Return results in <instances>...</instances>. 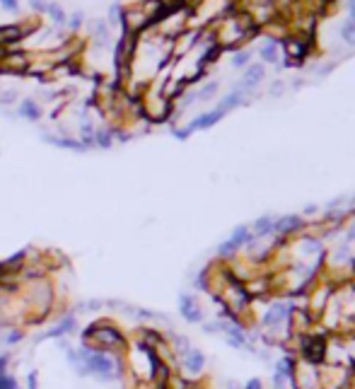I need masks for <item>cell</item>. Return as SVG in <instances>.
Segmentation results:
<instances>
[{
    "label": "cell",
    "mask_w": 355,
    "mask_h": 389,
    "mask_svg": "<svg viewBox=\"0 0 355 389\" xmlns=\"http://www.w3.org/2000/svg\"><path fill=\"white\" fill-rule=\"evenodd\" d=\"M82 344L89 346V348H97V351H104V353H111V356H123L126 348H128L123 331L119 326H114L109 319L89 324L82 331Z\"/></svg>",
    "instance_id": "1"
},
{
    "label": "cell",
    "mask_w": 355,
    "mask_h": 389,
    "mask_svg": "<svg viewBox=\"0 0 355 389\" xmlns=\"http://www.w3.org/2000/svg\"><path fill=\"white\" fill-rule=\"evenodd\" d=\"M41 140L56 145V148H63V150H73V153H85V150H87V148H85V143H82L80 138H68V135L44 133V135H41Z\"/></svg>",
    "instance_id": "2"
},
{
    "label": "cell",
    "mask_w": 355,
    "mask_h": 389,
    "mask_svg": "<svg viewBox=\"0 0 355 389\" xmlns=\"http://www.w3.org/2000/svg\"><path fill=\"white\" fill-rule=\"evenodd\" d=\"M75 324H78L75 314H66V317H61V319H58V324H56L54 329H48L41 338H63V336H68V333L75 331Z\"/></svg>",
    "instance_id": "3"
},
{
    "label": "cell",
    "mask_w": 355,
    "mask_h": 389,
    "mask_svg": "<svg viewBox=\"0 0 355 389\" xmlns=\"http://www.w3.org/2000/svg\"><path fill=\"white\" fill-rule=\"evenodd\" d=\"M179 312H181V317L186 319V322H191V324H198L200 322V307H198V302L193 300L191 295H181L179 298Z\"/></svg>",
    "instance_id": "4"
},
{
    "label": "cell",
    "mask_w": 355,
    "mask_h": 389,
    "mask_svg": "<svg viewBox=\"0 0 355 389\" xmlns=\"http://www.w3.org/2000/svg\"><path fill=\"white\" fill-rule=\"evenodd\" d=\"M92 44L97 46V48H107L111 41V29L107 20H92Z\"/></svg>",
    "instance_id": "5"
},
{
    "label": "cell",
    "mask_w": 355,
    "mask_h": 389,
    "mask_svg": "<svg viewBox=\"0 0 355 389\" xmlns=\"http://www.w3.org/2000/svg\"><path fill=\"white\" fill-rule=\"evenodd\" d=\"M222 116H225V111H220V109H213V111H208V114H200V116H196V119L189 123V131L193 133V131L211 128V126H215V123L220 121Z\"/></svg>",
    "instance_id": "6"
},
{
    "label": "cell",
    "mask_w": 355,
    "mask_h": 389,
    "mask_svg": "<svg viewBox=\"0 0 355 389\" xmlns=\"http://www.w3.org/2000/svg\"><path fill=\"white\" fill-rule=\"evenodd\" d=\"M184 367H186V372H191V375H198V372H203V367H206V356L200 351H196V348H189L184 353Z\"/></svg>",
    "instance_id": "7"
},
{
    "label": "cell",
    "mask_w": 355,
    "mask_h": 389,
    "mask_svg": "<svg viewBox=\"0 0 355 389\" xmlns=\"http://www.w3.org/2000/svg\"><path fill=\"white\" fill-rule=\"evenodd\" d=\"M17 114L22 119H27V121H39L41 119V107H39L36 100H22L20 107H17Z\"/></svg>",
    "instance_id": "8"
},
{
    "label": "cell",
    "mask_w": 355,
    "mask_h": 389,
    "mask_svg": "<svg viewBox=\"0 0 355 389\" xmlns=\"http://www.w3.org/2000/svg\"><path fill=\"white\" fill-rule=\"evenodd\" d=\"M261 80H264V66H249L244 70V78H242L239 89H254Z\"/></svg>",
    "instance_id": "9"
},
{
    "label": "cell",
    "mask_w": 355,
    "mask_h": 389,
    "mask_svg": "<svg viewBox=\"0 0 355 389\" xmlns=\"http://www.w3.org/2000/svg\"><path fill=\"white\" fill-rule=\"evenodd\" d=\"M46 17L54 22V27H66V22H68V15H66V10L56 3V0H48V8H46Z\"/></svg>",
    "instance_id": "10"
},
{
    "label": "cell",
    "mask_w": 355,
    "mask_h": 389,
    "mask_svg": "<svg viewBox=\"0 0 355 389\" xmlns=\"http://www.w3.org/2000/svg\"><path fill=\"white\" fill-rule=\"evenodd\" d=\"M92 143H94V148H111L114 145V131H111V126H97L94 135H92Z\"/></svg>",
    "instance_id": "11"
},
{
    "label": "cell",
    "mask_w": 355,
    "mask_h": 389,
    "mask_svg": "<svg viewBox=\"0 0 355 389\" xmlns=\"http://www.w3.org/2000/svg\"><path fill=\"white\" fill-rule=\"evenodd\" d=\"M239 104H244V89H239V87H237V89L232 92V94H227V97H225V100L220 102V107H218V109L227 114V111L237 109Z\"/></svg>",
    "instance_id": "12"
},
{
    "label": "cell",
    "mask_w": 355,
    "mask_h": 389,
    "mask_svg": "<svg viewBox=\"0 0 355 389\" xmlns=\"http://www.w3.org/2000/svg\"><path fill=\"white\" fill-rule=\"evenodd\" d=\"M300 225H302V220L297 215H288V218H280V220L273 222V230L283 234V232H290V230H297Z\"/></svg>",
    "instance_id": "13"
},
{
    "label": "cell",
    "mask_w": 355,
    "mask_h": 389,
    "mask_svg": "<svg viewBox=\"0 0 355 389\" xmlns=\"http://www.w3.org/2000/svg\"><path fill=\"white\" fill-rule=\"evenodd\" d=\"M230 242H232V245L237 247V249H239V247H244L246 242H251V230H249L246 225H239V227H237V230L232 232Z\"/></svg>",
    "instance_id": "14"
},
{
    "label": "cell",
    "mask_w": 355,
    "mask_h": 389,
    "mask_svg": "<svg viewBox=\"0 0 355 389\" xmlns=\"http://www.w3.org/2000/svg\"><path fill=\"white\" fill-rule=\"evenodd\" d=\"M121 17H123V5H121V3H111V5H109V15H107V24H109V29H114V27H121Z\"/></svg>",
    "instance_id": "15"
},
{
    "label": "cell",
    "mask_w": 355,
    "mask_h": 389,
    "mask_svg": "<svg viewBox=\"0 0 355 389\" xmlns=\"http://www.w3.org/2000/svg\"><path fill=\"white\" fill-rule=\"evenodd\" d=\"M285 314H288V307H285V305H273V310L264 317V326H273V324L280 322Z\"/></svg>",
    "instance_id": "16"
},
{
    "label": "cell",
    "mask_w": 355,
    "mask_h": 389,
    "mask_svg": "<svg viewBox=\"0 0 355 389\" xmlns=\"http://www.w3.org/2000/svg\"><path fill=\"white\" fill-rule=\"evenodd\" d=\"M218 89H220V85L213 80V82H208V85H203V87L196 92V100H200V102H208V100H213L215 94H218Z\"/></svg>",
    "instance_id": "17"
},
{
    "label": "cell",
    "mask_w": 355,
    "mask_h": 389,
    "mask_svg": "<svg viewBox=\"0 0 355 389\" xmlns=\"http://www.w3.org/2000/svg\"><path fill=\"white\" fill-rule=\"evenodd\" d=\"M82 24H85V15L82 12H73V15H68V22H66V27L70 29V32L75 34V32H80L82 29Z\"/></svg>",
    "instance_id": "18"
},
{
    "label": "cell",
    "mask_w": 355,
    "mask_h": 389,
    "mask_svg": "<svg viewBox=\"0 0 355 389\" xmlns=\"http://www.w3.org/2000/svg\"><path fill=\"white\" fill-rule=\"evenodd\" d=\"M261 58L266 61V63H276L278 61V46L271 41V44H266L264 48H261Z\"/></svg>",
    "instance_id": "19"
},
{
    "label": "cell",
    "mask_w": 355,
    "mask_h": 389,
    "mask_svg": "<svg viewBox=\"0 0 355 389\" xmlns=\"http://www.w3.org/2000/svg\"><path fill=\"white\" fill-rule=\"evenodd\" d=\"M254 232L256 234L273 232V220H271V218H259V220H256V225H254Z\"/></svg>",
    "instance_id": "20"
},
{
    "label": "cell",
    "mask_w": 355,
    "mask_h": 389,
    "mask_svg": "<svg viewBox=\"0 0 355 389\" xmlns=\"http://www.w3.org/2000/svg\"><path fill=\"white\" fill-rule=\"evenodd\" d=\"M341 36H343L348 44H355V20H348V22L341 27Z\"/></svg>",
    "instance_id": "21"
},
{
    "label": "cell",
    "mask_w": 355,
    "mask_h": 389,
    "mask_svg": "<svg viewBox=\"0 0 355 389\" xmlns=\"http://www.w3.org/2000/svg\"><path fill=\"white\" fill-rule=\"evenodd\" d=\"M17 97H20L17 89H3V92H0V104H3V107H10V104L17 102Z\"/></svg>",
    "instance_id": "22"
},
{
    "label": "cell",
    "mask_w": 355,
    "mask_h": 389,
    "mask_svg": "<svg viewBox=\"0 0 355 389\" xmlns=\"http://www.w3.org/2000/svg\"><path fill=\"white\" fill-rule=\"evenodd\" d=\"M0 389H20V384L10 372H5V375H0Z\"/></svg>",
    "instance_id": "23"
},
{
    "label": "cell",
    "mask_w": 355,
    "mask_h": 389,
    "mask_svg": "<svg viewBox=\"0 0 355 389\" xmlns=\"http://www.w3.org/2000/svg\"><path fill=\"white\" fill-rule=\"evenodd\" d=\"M17 341H22V329H20V326H10V333L5 336V344L15 346Z\"/></svg>",
    "instance_id": "24"
},
{
    "label": "cell",
    "mask_w": 355,
    "mask_h": 389,
    "mask_svg": "<svg viewBox=\"0 0 355 389\" xmlns=\"http://www.w3.org/2000/svg\"><path fill=\"white\" fill-rule=\"evenodd\" d=\"M249 58H251V54H249V51H239V54H234L232 66L234 68H244L246 63H249Z\"/></svg>",
    "instance_id": "25"
},
{
    "label": "cell",
    "mask_w": 355,
    "mask_h": 389,
    "mask_svg": "<svg viewBox=\"0 0 355 389\" xmlns=\"http://www.w3.org/2000/svg\"><path fill=\"white\" fill-rule=\"evenodd\" d=\"M234 252H237V247H234L232 242H230V239H227V242H222V245L218 247V254L225 256V259H227V256H232Z\"/></svg>",
    "instance_id": "26"
},
{
    "label": "cell",
    "mask_w": 355,
    "mask_h": 389,
    "mask_svg": "<svg viewBox=\"0 0 355 389\" xmlns=\"http://www.w3.org/2000/svg\"><path fill=\"white\" fill-rule=\"evenodd\" d=\"M29 8L39 15H46V8H48V0H29Z\"/></svg>",
    "instance_id": "27"
},
{
    "label": "cell",
    "mask_w": 355,
    "mask_h": 389,
    "mask_svg": "<svg viewBox=\"0 0 355 389\" xmlns=\"http://www.w3.org/2000/svg\"><path fill=\"white\" fill-rule=\"evenodd\" d=\"M0 8L8 12H20V0H0Z\"/></svg>",
    "instance_id": "28"
},
{
    "label": "cell",
    "mask_w": 355,
    "mask_h": 389,
    "mask_svg": "<svg viewBox=\"0 0 355 389\" xmlns=\"http://www.w3.org/2000/svg\"><path fill=\"white\" fill-rule=\"evenodd\" d=\"M174 135H177L179 140H186V138H189V135H191L189 126H186V128H174Z\"/></svg>",
    "instance_id": "29"
},
{
    "label": "cell",
    "mask_w": 355,
    "mask_h": 389,
    "mask_svg": "<svg viewBox=\"0 0 355 389\" xmlns=\"http://www.w3.org/2000/svg\"><path fill=\"white\" fill-rule=\"evenodd\" d=\"M27 389H39V382H36V372H29V377H27Z\"/></svg>",
    "instance_id": "30"
},
{
    "label": "cell",
    "mask_w": 355,
    "mask_h": 389,
    "mask_svg": "<svg viewBox=\"0 0 355 389\" xmlns=\"http://www.w3.org/2000/svg\"><path fill=\"white\" fill-rule=\"evenodd\" d=\"M8 363H10V356H0V375L8 372Z\"/></svg>",
    "instance_id": "31"
},
{
    "label": "cell",
    "mask_w": 355,
    "mask_h": 389,
    "mask_svg": "<svg viewBox=\"0 0 355 389\" xmlns=\"http://www.w3.org/2000/svg\"><path fill=\"white\" fill-rule=\"evenodd\" d=\"M244 389H264V387H261V379H249Z\"/></svg>",
    "instance_id": "32"
},
{
    "label": "cell",
    "mask_w": 355,
    "mask_h": 389,
    "mask_svg": "<svg viewBox=\"0 0 355 389\" xmlns=\"http://www.w3.org/2000/svg\"><path fill=\"white\" fill-rule=\"evenodd\" d=\"M271 92H273V94H280V92H283V85H280V82H276V85H273V89H271Z\"/></svg>",
    "instance_id": "33"
},
{
    "label": "cell",
    "mask_w": 355,
    "mask_h": 389,
    "mask_svg": "<svg viewBox=\"0 0 355 389\" xmlns=\"http://www.w3.org/2000/svg\"><path fill=\"white\" fill-rule=\"evenodd\" d=\"M353 239H355V225L350 227V232H348V242H353Z\"/></svg>",
    "instance_id": "34"
},
{
    "label": "cell",
    "mask_w": 355,
    "mask_h": 389,
    "mask_svg": "<svg viewBox=\"0 0 355 389\" xmlns=\"http://www.w3.org/2000/svg\"><path fill=\"white\" fill-rule=\"evenodd\" d=\"M350 20H355V0H350Z\"/></svg>",
    "instance_id": "35"
}]
</instances>
